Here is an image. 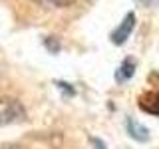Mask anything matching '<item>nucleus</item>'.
<instances>
[{
	"mask_svg": "<svg viewBox=\"0 0 159 149\" xmlns=\"http://www.w3.org/2000/svg\"><path fill=\"white\" fill-rule=\"evenodd\" d=\"M26 119L22 103L12 97H2L0 99V127L10 125V123H20Z\"/></svg>",
	"mask_w": 159,
	"mask_h": 149,
	"instance_id": "obj_1",
	"label": "nucleus"
},
{
	"mask_svg": "<svg viewBox=\"0 0 159 149\" xmlns=\"http://www.w3.org/2000/svg\"><path fill=\"white\" fill-rule=\"evenodd\" d=\"M133 28H135V14L129 12L127 16L123 18V22L119 24V28L111 34V42L117 44V46H121V44L129 38V34L133 32Z\"/></svg>",
	"mask_w": 159,
	"mask_h": 149,
	"instance_id": "obj_2",
	"label": "nucleus"
},
{
	"mask_svg": "<svg viewBox=\"0 0 159 149\" xmlns=\"http://www.w3.org/2000/svg\"><path fill=\"white\" fill-rule=\"evenodd\" d=\"M139 109H143L145 113H151V115H159V89L143 93L139 97Z\"/></svg>",
	"mask_w": 159,
	"mask_h": 149,
	"instance_id": "obj_3",
	"label": "nucleus"
},
{
	"mask_svg": "<svg viewBox=\"0 0 159 149\" xmlns=\"http://www.w3.org/2000/svg\"><path fill=\"white\" fill-rule=\"evenodd\" d=\"M125 127H127V133L131 135L135 141H147L149 139V131L145 125H141V123H137L133 117H127L125 121Z\"/></svg>",
	"mask_w": 159,
	"mask_h": 149,
	"instance_id": "obj_4",
	"label": "nucleus"
},
{
	"mask_svg": "<svg viewBox=\"0 0 159 149\" xmlns=\"http://www.w3.org/2000/svg\"><path fill=\"white\" fill-rule=\"evenodd\" d=\"M133 72H135V62L131 58H127V60H123V64L116 72V79L117 82H125V79H129L133 76Z\"/></svg>",
	"mask_w": 159,
	"mask_h": 149,
	"instance_id": "obj_5",
	"label": "nucleus"
},
{
	"mask_svg": "<svg viewBox=\"0 0 159 149\" xmlns=\"http://www.w3.org/2000/svg\"><path fill=\"white\" fill-rule=\"evenodd\" d=\"M42 8H66L72 4V0H34Z\"/></svg>",
	"mask_w": 159,
	"mask_h": 149,
	"instance_id": "obj_6",
	"label": "nucleus"
},
{
	"mask_svg": "<svg viewBox=\"0 0 159 149\" xmlns=\"http://www.w3.org/2000/svg\"><path fill=\"white\" fill-rule=\"evenodd\" d=\"M46 46L52 48V52H58V44H56V42H52V38H48V40H46Z\"/></svg>",
	"mask_w": 159,
	"mask_h": 149,
	"instance_id": "obj_7",
	"label": "nucleus"
},
{
	"mask_svg": "<svg viewBox=\"0 0 159 149\" xmlns=\"http://www.w3.org/2000/svg\"><path fill=\"white\" fill-rule=\"evenodd\" d=\"M92 141H93V147L96 149H106V145L102 143V139H92Z\"/></svg>",
	"mask_w": 159,
	"mask_h": 149,
	"instance_id": "obj_8",
	"label": "nucleus"
},
{
	"mask_svg": "<svg viewBox=\"0 0 159 149\" xmlns=\"http://www.w3.org/2000/svg\"><path fill=\"white\" fill-rule=\"evenodd\" d=\"M0 149H20L18 145H10V143H4V145H0Z\"/></svg>",
	"mask_w": 159,
	"mask_h": 149,
	"instance_id": "obj_9",
	"label": "nucleus"
}]
</instances>
